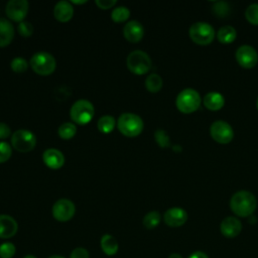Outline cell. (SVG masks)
<instances>
[{
	"mask_svg": "<svg viewBox=\"0 0 258 258\" xmlns=\"http://www.w3.org/2000/svg\"><path fill=\"white\" fill-rule=\"evenodd\" d=\"M257 207L255 196L248 190H239L235 192L230 200V208L234 214L239 217L251 216Z\"/></svg>",
	"mask_w": 258,
	"mask_h": 258,
	"instance_id": "1",
	"label": "cell"
},
{
	"mask_svg": "<svg viewBox=\"0 0 258 258\" xmlns=\"http://www.w3.org/2000/svg\"><path fill=\"white\" fill-rule=\"evenodd\" d=\"M144 127L142 118L134 113H122L117 120L118 130L126 137L138 136Z\"/></svg>",
	"mask_w": 258,
	"mask_h": 258,
	"instance_id": "2",
	"label": "cell"
},
{
	"mask_svg": "<svg viewBox=\"0 0 258 258\" xmlns=\"http://www.w3.org/2000/svg\"><path fill=\"white\" fill-rule=\"evenodd\" d=\"M202 99L198 91L191 88L183 89L178 93L175 99L176 108L184 114H189L199 109Z\"/></svg>",
	"mask_w": 258,
	"mask_h": 258,
	"instance_id": "3",
	"label": "cell"
},
{
	"mask_svg": "<svg viewBox=\"0 0 258 258\" xmlns=\"http://www.w3.org/2000/svg\"><path fill=\"white\" fill-rule=\"evenodd\" d=\"M29 64L34 73L40 76H48L54 72L56 61L51 53L47 51H37L30 57Z\"/></svg>",
	"mask_w": 258,
	"mask_h": 258,
	"instance_id": "4",
	"label": "cell"
},
{
	"mask_svg": "<svg viewBox=\"0 0 258 258\" xmlns=\"http://www.w3.org/2000/svg\"><path fill=\"white\" fill-rule=\"evenodd\" d=\"M95 109L94 105L85 99L77 100L71 107L70 110V117L79 125H86L91 122L94 117Z\"/></svg>",
	"mask_w": 258,
	"mask_h": 258,
	"instance_id": "5",
	"label": "cell"
},
{
	"mask_svg": "<svg viewBox=\"0 0 258 258\" xmlns=\"http://www.w3.org/2000/svg\"><path fill=\"white\" fill-rule=\"evenodd\" d=\"M127 68L135 75H144L151 69V58L147 52L136 49L131 51L126 58Z\"/></svg>",
	"mask_w": 258,
	"mask_h": 258,
	"instance_id": "6",
	"label": "cell"
},
{
	"mask_svg": "<svg viewBox=\"0 0 258 258\" xmlns=\"http://www.w3.org/2000/svg\"><path fill=\"white\" fill-rule=\"evenodd\" d=\"M188 33H189L190 39L194 42L202 45L211 43L215 38L214 27L210 23L204 22V21L192 23L189 27Z\"/></svg>",
	"mask_w": 258,
	"mask_h": 258,
	"instance_id": "7",
	"label": "cell"
},
{
	"mask_svg": "<svg viewBox=\"0 0 258 258\" xmlns=\"http://www.w3.org/2000/svg\"><path fill=\"white\" fill-rule=\"evenodd\" d=\"M12 147L20 152H28L36 145V136L27 129H18L11 136Z\"/></svg>",
	"mask_w": 258,
	"mask_h": 258,
	"instance_id": "8",
	"label": "cell"
},
{
	"mask_svg": "<svg viewBox=\"0 0 258 258\" xmlns=\"http://www.w3.org/2000/svg\"><path fill=\"white\" fill-rule=\"evenodd\" d=\"M210 134L215 141L222 144H227L234 138L232 126L224 120L214 121L210 127Z\"/></svg>",
	"mask_w": 258,
	"mask_h": 258,
	"instance_id": "9",
	"label": "cell"
},
{
	"mask_svg": "<svg viewBox=\"0 0 258 258\" xmlns=\"http://www.w3.org/2000/svg\"><path fill=\"white\" fill-rule=\"evenodd\" d=\"M51 213L56 221L67 222L74 217L76 213V206L69 199H59L53 204Z\"/></svg>",
	"mask_w": 258,
	"mask_h": 258,
	"instance_id": "10",
	"label": "cell"
},
{
	"mask_svg": "<svg viewBox=\"0 0 258 258\" xmlns=\"http://www.w3.org/2000/svg\"><path fill=\"white\" fill-rule=\"evenodd\" d=\"M235 56L238 63L246 69L253 68L258 62V52L253 46L249 44H243L239 46L236 50Z\"/></svg>",
	"mask_w": 258,
	"mask_h": 258,
	"instance_id": "11",
	"label": "cell"
},
{
	"mask_svg": "<svg viewBox=\"0 0 258 258\" xmlns=\"http://www.w3.org/2000/svg\"><path fill=\"white\" fill-rule=\"evenodd\" d=\"M29 3L26 0H9L5 6L6 15L16 22H21L27 15Z\"/></svg>",
	"mask_w": 258,
	"mask_h": 258,
	"instance_id": "12",
	"label": "cell"
},
{
	"mask_svg": "<svg viewBox=\"0 0 258 258\" xmlns=\"http://www.w3.org/2000/svg\"><path fill=\"white\" fill-rule=\"evenodd\" d=\"M164 223L172 228L182 226L187 220V213L178 207L168 209L163 215Z\"/></svg>",
	"mask_w": 258,
	"mask_h": 258,
	"instance_id": "13",
	"label": "cell"
},
{
	"mask_svg": "<svg viewBox=\"0 0 258 258\" xmlns=\"http://www.w3.org/2000/svg\"><path fill=\"white\" fill-rule=\"evenodd\" d=\"M123 35L129 42H139L144 35V27L138 20H130L123 27Z\"/></svg>",
	"mask_w": 258,
	"mask_h": 258,
	"instance_id": "14",
	"label": "cell"
},
{
	"mask_svg": "<svg viewBox=\"0 0 258 258\" xmlns=\"http://www.w3.org/2000/svg\"><path fill=\"white\" fill-rule=\"evenodd\" d=\"M42 160L47 167L58 169L64 163V156L62 152L56 148H47L42 153Z\"/></svg>",
	"mask_w": 258,
	"mask_h": 258,
	"instance_id": "15",
	"label": "cell"
},
{
	"mask_svg": "<svg viewBox=\"0 0 258 258\" xmlns=\"http://www.w3.org/2000/svg\"><path fill=\"white\" fill-rule=\"evenodd\" d=\"M221 233L227 238H235L242 231V224L236 217L230 216L225 218L220 226Z\"/></svg>",
	"mask_w": 258,
	"mask_h": 258,
	"instance_id": "16",
	"label": "cell"
},
{
	"mask_svg": "<svg viewBox=\"0 0 258 258\" xmlns=\"http://www.w3.org/2000/svg\"><path fill=\"white\" fill-rule=\"evenodd\" d=\"M18 230V224L15 219L9 215H0V239H9L13 237Z\"/></svg>",
	"mask_w": 258,
	"mask_h": 258,
	"instance_id": "17",
	"label": "cell"
},
{
	"mask_svg": "<svg viewBox=\"0 0 258 258\" xmlns=\"http://www.w3.org/2000/svg\"><path fill=\"white\" fill-rule=\"evenodd\" d=\"M74 15V7L70 1L60 0L53 7V16L60 22H67Z\"/></svg>",
	"mask_w": 258,
	"mask_h": 258,
	"instance_id": "18",
	"label": "cell"
},
{
	"mask_svg": "<svg viewBox=\"0 0 258 258\" xmlns=\"http://www.w3.org/2000/svg\"><path fill=\"white\" fill-rule=\"evenodd\" d=\"M14 37V27L12 23L3 17H0V47L8 45Z\"/></svg>",
	"mask_w": 258,
	"mask_h": 258,
	"instance_id": "19",
	"label": "cell"
},
{
	"mask_svg": "<svg viewBox=\"0 0 258 258\" xmlns=\"http://www.w3.org/2000/svg\"><path fill=\"white\" fill-rule=\"evenodd\" d=\"M203 103L206 108L212 111L220 110L225 104V98L221 93L218 92H210L205 95L203 99Z\"/></svg>",
	"mask_w": 258,
	"mask_h": 258,
	"instance_id": "20",
	"label": "cell"
},
{
	"mask_svg": "<svg viewBox=\"0 0 258 258\" xmlns=\"http://www.w3.org/2000/svg\"><path fill=\"white\" fill-rule=\"evenodd\" d=\"M101 248L103 252L108 256H113L118 251V242L110 234H105L101 238Z\"/></svg>",
	"mask_w": 258,
	"mask_h": 258,
	"instance_id": "21",
	"label": "cell"
},
{
	"mask_svg": "<svg viewBox=\"0 0 258 258\" xmlns=\"http://www.w3.org/2000/svg\"><path fill=\"white\" fill-rule=\"evenodd\" d=\"M236 36V29L231 25H224L217 32V38L222 43H231L235 40Z\"/></svg>",
	"mask_w": 258,
	"mask_h": 258,
	"instance_id": "22",
	"label": "cell"
},
{
	"mask_svg": "<svg viewBox=\"0 0 258 258\" xmlns=\"http://www.w3.org/2000/svg\"><path fill=\"white\" fill-rule=\"evenodd\" d=\"M116 125H117V121L111 115H104L97 122V127L99 131L105 134L112 132L115 129Z\"/></svg>",
	"mask_w": 258,
	"mask_h": 258,
	"instance_id": "23",
	"label": "cell"
},
{
	"mask_svg": "<svg viewBox=\"0 0 258 258\" xmlns=\"http://www.w3.org/2000/svg\"><path fill=\"white\" fill-rule=\"evenodd\" d=\"M77 133V127L73 122H63L57 129V134L61 139H72Z\"/></svg>",
	"mask_w": 258,
	"mask_h": 258,
	"instance_id": "24",
	"label": "cell"
},
{
	"mask_svg": "<svg viewBox=\"0 0 258 258\" xmlns=\"http://www.w3.org/2000/svg\"><path fill=\"white\" fill-rule=\"evenodd\" d=\"M145 87L151 93H156L162 88V79L158 74L152 73L145 80Z\"/></svg>",
	"mask_w": 258,
	"mask_h": 258,
	"instance_id": "25",
	"label": "cell"
},
{
	"mask_svg": "<svg viewBox=\"0 0 258 258\" xmlns=\"http://www.w3.org/2000/svg\"><path fill=\"white\" fill-rule=\"evenodd\" d=\"M161 217L160 214L156 211H151L149 213H147L144 218H143V225L146 229L151 230L154 229L155 227L158 226V224L160 223Z\"/></svg>",
	"mask_w": 258,
	"mask_h": 258,
	"instance_id": "26",
	"label": "cell"
},
{
	"mask_svg": "<svg viewBox=\"0 0 258 258\" xmlns=\"http://www.w3.org/2000/svg\"><path fill=\"white\" fill-rule=\"evenodd\" d=\"M130 16V10L126 6H117L111 12V18L114 22H124Z\"/></svg>",
	"mask_w": 258,
	"mask_h": 258,
	"instance_id": "27",
	"label": "cell"
},
{
	"mask_svg": "<svg viewBox=\"0 0 258 258\" xmlns=\"http://www.w3.org/2000/svg\"><path fill=\"white\" fill-rule=\"evenodd\" d=\"M11 70L15 73H24L28 68V62L24 57L16 56L10 62Z\"/></svg>",
	"mask_w": 258,
	"mask_h": 258,
	"instance_id": "28",
	"label": "cell"
},
{
	"mask_svg": "<svg viewBox=\"0 0 258 258\" xmlns=\"http://www.w3.org/2000/svg\"><path fill=\"white\" fill-rule=\"evenodd\" d=\"M245 16L250 23L254 25H258V3L250 4L246 8Z\"/></svg>",
	"mask_w": 258,
	"mask_h": 258,
	"instance_id": "29",
	"label": "cell"
},
{
	"mask_svg": "<svg viewBox=\"0 0 258 258\" xmlns=\"http://www.w3.org/2000/svg\"><path fill=\"white\" fill-rule=\"evenodd\" d=\"M154 139L156 143L160 147H169L170 146V139L167 133L163 129H157L154 132Z\"/></svg>",
	"mask_w": 258,
	"mask_h": 258,
	"instance_id": "30",
	"label": "cell"
},
{
	"mask_svg": "<svg viewBox=\"0 0 258 258\" xmlns=\"http://www.w3.org/2000/svg\"><path fill=\"white\" fill-rule=\"evenodd\" d=\"M16 252V248L13 243L5 242L0 245V257L1 258H12Z\"/></svg>",
	"mask_w": 258,
	"mask_h": 258,
	"instance_id": "31",
	"label": "cell"
},
{
	"mask_svg": "<svg viewBox=\"0 0 258 258\" xmlns=\"http://www.w3.org/2000/svg\"><path fill=\"white\" fill-rule=\"evenodd\" d=\"M12 154V147L6 141H0V163L6 162Z\"/></svg>",
	"mask_w": 258,
	"mask_h": 258,
	"instance_id": "32",
	"label": "cell"
},
{
	"mask_svg": "<svg viewBox=\"0 0 258 258\" xmlns=\"http://www.w3.org/2000/svg\"><path fill=\"white\" fill-rule=\"evenodd\" d=\"M18 33L23 37H28L33 33V25L29 21H21L17 25Z\"/></svg>",
	"mask_w": 258,
	"mask_h": 258,
	"instance_id": "33",
	"label": "cell"
},
{
	"mask_svg": "<svg viewBox=\"0 0 258 258\" xmlns=\"http://www.w3.org/2000/svg\"><path fill=\"white\" fill-rule=\"evenodd\" d=\"M229 5L227 2L225 1H219V2H216L215 5L213 6V10L214 12L216 13V15H219V16H225L228 14L229 12Z\"/></svg>",
	"mask_w": 258,
	"mask_h": 258,
	"instance_id": "34",
	"label": "cell"
},
{
	"mask_svg": "<svg viewBox=\"0 0 258 258\" xmlns=\"http://www.w3.org/2000/svg\"><path fill=\"white\" fill-rule=\"evenodd\" d=\"M70 258H90V255L87 249L78 247L72 251Z\"/></svg>",
	"mask_w": 258,
	"mask_h": 258,
	"instance_id": "35",
	"label": "cell"
},
{
	"mask_svg": "<svg viewBox=\"0 0 258 258\" xmlns=\"http://www.w3.org/2000/svg\"><path fill=\"white\" fill-rule=\"evenodd\" d=\"M95 3L101 9H109V8H112L117 3V1L116 0H96Z\"/></svg>",
	"mask_w": 258,
	"mask_h": 258,
	"instance_id": "36",
	"label": "cell"
},
{
	"mask_svg": "<svg viewBox=\"0 0 258 258\" xmlns=\"http://www.w3.org/2000/svg\"><path fill=\"white\" fill-rule=\"evenodd\" d=\"M10 135H11L10 127L4 122H0V139H6Z\"/></svg>",
	"mask_w": 258,
	"mask_h": 258,
	"instance_id": "37",
	"label": "cell"
},
{
	"mask_svg": "<svg viewBox=\"0 0 258 258\" xmlns=\"http://www.w3.org/2000/svg\"><path fill=\"white\" fill-rule=\"evenodd\" d=\"M188 258H209V257H208V255L206 253L198 251V252L192 253Z\"/></svg>",
	"mask_w": 258,
	"mask_h": 258,
	"instance_id": "38",
	"label": "cell"
},
{
	"mask_svg": "<svg viewBox=\"0 0 258 258\" xmlns=\"http://www.w3.org/2000/svg\"><path fill=\"white\" fill-rule=\"evenodd\" d=\"M71 3H74V4H84V3H87V0H72Z\"/></svg>",
	"mask_w": 258,
	"mask_h": 258,
	"instance_id": "39",
	"label": "cell"
},
{
	"mask_svg": "<svg viewBox=\"0 0 258 258\" xmlns=\"http://www.w3.org/2000/svg\"><path fill=\"white\" fill-rule=\"evenodd\" d=\"M168 258H182V256L180 254H178V253H171L168 256Z\"/></svg>",
	"mask_w": 258,
	"mask_h": 258,
	"instance_id": "40",
	"label": "cell"
},
{
	"mask_svg": "<svg viewBox=\"0 0 258 258\" xmlns=\"http://www.w3.org/2000/svg\"><path fill=\"white\" fill-rule=\"evenodd\" d=\"M48 258H64V257L59 256V255H52V256H49Z\"/></svg>",
	"mask_w": 258,
	"mask_h": 258,
	"instance_id": "41",
	"label": "cell"
},
{
	"mask_svg": "<svg viewBox=\"0 0 258 258\" xmlns=\"http://www.w3.org/2000/svg\"><path fill=\"white\" fill-rule=\"evenodd\" d=\"M23 258H36V257L33 256V255H26V256H24Z\"/></svg>",
	"mask_w": 258,
	"mask_h": 258,
	"instance_id": "42",
	"label": "cell"
},
{
	"mask_svg": "<svg viewBox=\"0 0 258 258\" xmlns=\"http://www.w3.org/2000/svg\"><path fill=\"white\" fill-rule=\"evenodd\" d=\"M256 107H257V109H258V98H257V102H256Z\"/></svg>",
	"mask_w": 258,
	"mask_h": 258,
	"instance_id": "43",
	"label": "cell"
}]
</instances>
